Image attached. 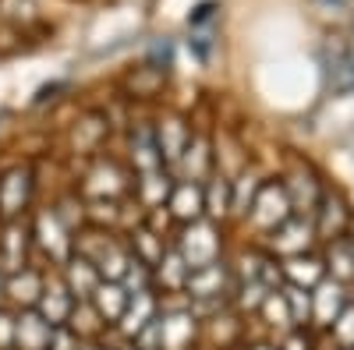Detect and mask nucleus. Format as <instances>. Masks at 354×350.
<instances>
[{
  "label": "nucleus",
  "mask_w": 354,
  "mask_h": 350,
  "mask_svg": "<svg viewBox=\"0 0 354 350\" xmlns=\"http://www.w3.org/2000/svg\"><path fill=\"white\" fill-rule=\"evenodd\" d=\"M160 336L163 350H195L202 336V318L188 308L185 294H160Z\"/></svg>",
  "instance_id": "f257e3e1"
},
{
  "label": "nucleus",
  "mask_w": 354,
  "mask_h": 350,
  "mask_svg": "<svg viewBox=\"0 0 354 350\" xmlns=\"http://www.w3.org/2000/svg\"><path fill=\"white\" fill-rule=\"evenodd\" d=\"M174 248L181 251V258L188 262V269L209 266V262L223 258V226L213 223V220H205V216L195 220V223H185V226H177Z\"/></svg>",
  "instance_id": "f03ea898"
},
{
  "label": "nucleus",
  "mask_w": 354,
  "mask_h": 350,
  "mask_svg": "<svg viewBox=\"0 0 354 350\" xmlns=\"http://www.w3.org/2000/svg\"><path fill=\"white\" fill-rule=\"evenodd\" d=\"M280 184H283V191L290 198V209L298 213V216H312L315 206H319L322 188H326V184H322V177H319V170L308 159H301V156H290L287 159V166L280 173Z\"/></svg>",
  "instance_id": "7ed1b4c3"
},
{
  "label": "nucleus",
  "mask_w": 354,
  "mask_h": 350,
  "mask_svg": "<svg viewBox=\"0 0 354 350\" xmlns=\"http://www.w3.org/2000/svg\"><path fill=\"white\" fill-rule=\"evenodd\" d=\"M312 226H315V237H319V241H333V237H344V233H354L351 198H347L337 184L322 188L319 206H315V213H312Z\"/></svg>",
  "instance_id": "20e7f679"
},
{
  "label": "nucleus",
  "mask_w": 354,
  "mask_h": 350,
  "mask_svg": "<svg viewBox=\"0 0 354 350\" xmlns=\"http://www.w3.org/2000/svg\"><path fill=\"white\" fill-rule=\"evenodd\" d=\"M131 188V177L128 170L110 159V156H96L88 163L85 177H82V198L85 202H96V198H124Z\"/></svg>",
  "instance_id": "39448f33"
},
{
  "label": "nucleus",
  "mask_w": 354,
  "mask_h": 350,
  "mask_svg": "<svg viewBox=\"0 0 354 350\" xmlns=\"http://www.w3.org/2000/svg\"><path fill=\"white\" fill-rule=\"evenodd\" d=\"M287 216H294V209H290V198H287L280 177H266L262 188H259V195H255V202H252L245 223H252V230H259L262 237H266V233L277 230Z\"/></svg>",
  "instance_id": "423d86ee"
},
{
  "label": "nucleus",
  "mask_w": 354,
  "mask_h": 350,
  "mask_svg": "<svg viewBox=\"0 0 354 350\" xmlns=\"http://www.w3.org/2000/svg\"><path fill=\"white\" fill-rule=\"evenodd\" d=\"M28 226H32V244L53 262V266H64V262L71 258V251H75V233L64 230V223L57 220V213H53L50 206L39 209Z\"/></svg>",
  "instance_id": "0eeeda50"
},
{
  "label": "nucleus",
  "mask_w": 354,
  "mask_h": 350,
  "mask_svg": "<svg viewBox=\"0 0 354 350\" xmlns=\"http://www.w3.org/2000/svg\"><path fill=\"white\" fill-rule=\"evenodd\" d=\"M315 226H312V216H287L277 230L266 233V251L273 258H290V255H301V251H312L315 244Z\"/></svg>",
  "instance_id": "6e6552de"
},
{
  "label": "nucleus",
  "mask_w": 354,
  "mask_h": 350,
  "mask_svg": "<svg viewBox=\"0 0 354 350\" xmlns=\"http://www.w3.org/2000/svg\"><path fill=\"white\" fill-rule=\"evenodd\" d=\"M32 188H36V177L28 166H11L0 173V220H18L25 216L28 202H32Z\"/></svg>",
  "instance_id": "1a4fd4ad"
},
{
  "label": "nucleus",
  "mask_w": 354,
  "mask_h": 350,
  "mask_svg": "<svg viewBox=\"0 0 354 350\" xmlns=\"http://www.w3.org/2000/svg\"><path fill=\"white\" fill-rule=\"evenodd\" d=\"M28 248H32V226L25 216L8 220L0 226V273L11 276L21 266H28Z\"/></svg>",
  "instance_id": "9d476101"
},
{
  "label": "nucleus",
  "mask_w": 354,
  "mask_h": 350,
  "mask_svg": "<svg viewBox=\"0 0 354 350\" xmlns=\"http://www.w3.org/2000/svg\"><path fill=\"white\" fill-rule=\"evenodd\" d=\"M213 166H216V159H213V138L205 135V131H192L181 159H177V166H174V177H177V181H195V184H202V181L213 173Z\"/></svg>",
  "instance_id": "9b49d317"
},
{
  "label": "nucleus",
  "mask_w": 354,
  "mask_h": 350,
  "mask_svg": "<svg viewBox=\"0 0 354 350\" xmlns=\"http://www.w3.org/2000/svg\"><path fill=\"white\" fill-rule=\"evenodd\" d=\"M153 135H156V149L163 156V166L174 173L177 159H181L185 145L192 138V124L185 121L181 113H163V117H156V121H153Z\"/></svg>",
  "instance_id": "f8f14e48"
},
{
  "label": "nucleus",
  "mask_w": 354,
  "mask_h": 350,
  "mask_svg": "<svg viewBox=\"0 0 354 350\" xmlns=\"http://www.w3.org/2000/svg\"><path fill=\"white\" fill-rule=\"evenodd\" d=\"M354 298V290L330 280V276H322L315 286H312V326L319 329H330V322L344 311V304Z\"/></svg>",
  "instance_id": "ddd939ff"
},
{
  "label": "nucleus",
  "mask_w": 354,
  "mask_h": 350,
  "mask_svg": "<svg viewBox=\"0 0 354 350\" xmlns=\"http://www.w3.org/2000/svg\"><path fill=\"white\" fill-rule=\"evenodd\" d=\"M128 163H131V173H149V170L163 166V156L156 149V135H153V121L128 124Z\"/></svg>",
  "instance_id": "4468645a"
},
{
  "label": "nucleus",
  "mask_w": 354,
  "mask_h": 350,
  "mask_svg": "<svg viewBox=\"0 0 354 350\" xmlns=\"http://www.w3.org/2000/svg\"><path fill=\"white\" fill-rule=\"evenodd\" d=\"M156 315H160V294H156V290H142V294H131L128 304H124V311H121V318L113 322V333L121 336L124 343H131L135 333H138L145 322H153Z\"/></svg>",
  "instance_id": "2eb2a0df"
},
{
  "label": "nucleus",
  "mask_w": 354,
  "mask_h": 350,
  "mask_svg": "<svg viewBox=\"0 0 354 350\" xmlns=\"http://www.w3.org/2000/svg\"><path fill=\"white\" fill-rule=\"evenodd\" d=\"M174 173L167 166L160 170H149V173H135V206L142 213H153V209H163L167 198L174 191Z\"/></svg>",
  "instance_id": "dca6fc26"
},
{
  "label": "nucleus",
  "mask_w": 354,
  "mask_h": 350,
  "mask_svg": "<svg viewBox=\"0 0 354 350\" xmlns=\"http://www.w3.org/2000/svg\"><path fill=\"white\" fill-rule=\"evenodd\" d=\"M71 308H75V298H71V290L64 286L61 273L46 276V280H43V290H39V301H36V311L46 318L50 326H64L68 315H71Z\"/></svg>",
  "instance_id": "f3484780"
},
{
  "label": "nucleus",
  "mask_w": 354,
  "mask_h": 350,
  "mask_svg": "<svg viewBox=\"0 0 354 350\" xmlns=\"http://www.w3.org/2000/svg\"><path fill=\"white\" fill-rule=\"evenodd\" d=\"M262 181H266V173L259 170V163H245L230 177V220H248V209H252Z\"/></svg>",
  "instance_id": "a211bd4d"
},
{
  "label": "nucleus",
  "mask_w": 354,
  "mask_h": 350,
  "mask_svg": "<svg viewBox=\"0 0 354 350\" xmlns=\"http://www.w3.org/2000/svg\"><path fill=\"white\" fill-rule=\"evenodd\" d=\"M163 209H167V216L177 226L202 220L205 216V209H202V184H195V181H174V191H170Z\"/></svg>",
  "instance_id": "6ab92c4d"
},
{
  "label": "nucleus",
  "mask_w": 354,
  "mask_h": 350,
  "mask_svg": "<svg viewBox=\"0 0 354 350\" xmlns=\"http://www.w3.org/2000/svg\"><path fill=\"white\" fill-rule=\"evenodd\" d=\"M61 280H64V286L71 290V298H75V301H88L103 276H100V269H96L85 255L71 251V258L61 266Z\"/></svg>",
  "instance_id": "aec40b11"
},
{
  "label": "nucleus",
  "mask_w": 354,
  "mask_h": 350,
  "mask_svg": "<svg viewBox=\"0 0 354 350\" xmlns=\"http://www.w3.org/2000/svg\"><path fill=\"white\" fill-rule=\"evenodd\" d=\"M322 266H326V276L354 286V233H344V237L326 241V251H322Z\"/></svg>",
  "instance_id": "412c9836"
},
{
  "label": "nucleus",
  "mask_w": 354,
  "mask_h": 350,
  "mask_svg": "<svg viewBox=\"0 0 354 350\" xmlns=\"http://www.w3.org/2000/svg\"><path fill=\"white\" fill-rule=\"evenodd\" d=\"M50 333H53V326L36 308L15 311V350H46Z\"/></svg>",
  "instance_id": "4be33fe9"
},
{
  "label": "nucleus",
  "mask_w": 354,
  "mask_h": 350,
  "mask_svg": "<svg viewBox=\"0 0 354 350\" xmlns=\"http://www.w3.org/2000/svg\"><path fill=\"white\" fill-rule=\"evenodd\" d=\"M202 209H205V220H213L220 226L230 220V177L216 166L202 181Z\"/></svg>",
  "instance_id": "5701e85b"
},
{
  "label": "nucleus",
  "mask_w": 354,
  "mask_h": 350,
  "mask_svg": "<svg viewBox=\"0 0 354 350\" xmlns=\"http://www.w3.org/2000/svg\"><path fill=\"white\" fill-rule=\"evenodd\" d=\"M188 262L181 258V251L174 248V241L167 244L163 258L153 266V286L163 290V294H185V280H188Z\"/></svg>",
  "instance_id": "b1692460"
},
{
  "label": "nucleus",
  "mask_w": 354,
  "mask_h": 350,
  "mask_svg": "<svg viewBox=\"0 0 354 350\" xmlns=\"http://www.w3.org/2000/svg\"><path fill=\"white\" fill-rule=\"evenodd\" d=\"M280 273H283V283H294V286L312 290L322 276H326V266H322V255H315V251H301V255L280 258Z\"/></svg>",
  "instance_id": "393cba45"
},
{
  "label": "nucleus",
  "mask_w": 354,
  "mask_h": 350,
  "mask_svg": "<svg viewBox=\"0 0 354 350\" xmlns=\"http://www.w3.org/2000/svg\"><path fill=\"white\" fill-rule=\"evenodd\" d=\"M43 273L39 269H32V266H21L18 273H11L8 276V304H15L18 311H25V308H36V301H39V290H43Z\"/></svg>",
  "instance_id": "a878e982"
},
{
  "label": "nucleus",
  "mask_w": 354,
  "mask_h": 350,
  "mask_svg": "<svg viewBox=\"0 0 354 350\" xmlns=\"http://www.w3.org/2000/svg\"><path fill=\"white\" fill-rule=\"evenodd\" d=\"M124 241H128L131 255H135L138 262H145L149 269L163 258V251H167V244H170V241L163 237V233H160V230H153L149 223H135V226H131V233H128Z\"/></svg>",
  "instance_id": "bb28decb"
},
{
  "label": "nucleus",
  "mask_w": 354,
  "mask_h": 350,
  "mask_svg": "<svg viewBox=\"0 0 354 350\" xmlns=\"http://www.w3.org/2000/svg\"><path fill=\"white\" fill-rule=\"evenodd\" d=\"M88 304H93V311L103 318V326H113L117 318H121L124 304H128V294H124V286H121V283H113V280H100V286L93 290Z\"/></svg>",
  "instance_id": "cd10ccee"
},
{
  "label": "nucleus",
  "mask_w": 354,
  "mask_h": 350,
  "mask_svg": "<svg viewBox=\"0 0 354 350\" xmlns=\"http://www.w3.org/2000/svg\"><path fill=\"white\" fill-rule=\"evenodd\" d=\"M128 262H131V248H128V241H124V237H110L106 248L93 258V266L100 269L103 280H113V283H117V280L124 276Z\"/></svg>",
  "instance_id": "c85d7f7f"
},
{
  "label": "nucleus",
  "mask_w": 354,
  "mask_h": 350,
  "mask_svg": "<svg viewBox=\"0 0 354 350\" xmlns=\"http://www.w3.org/2000/svg\"><path fill=\"white\" fill-rule=\"evenodd\" d=\"M259 322L270 329V333H277V336H283V333H290L294 329V322H290V311H287V301H283V294L280 290H270V294L262 298V304H259Z\"/></svg>",
  "instance_id": "c756f323"
},
{
  "label": "nucleus",
  "mask_w": 354,
  "mask_h": 350,
  "mask_svg": "<svg viewBox=\"0 0 354 350\" xmlns=\"http://www.w3.org/2000/svg\"><path fill=\"white\" fill-rule=\"evenodd\" d=\"M106 135H110V117H103V113L85 117V121L75 128V149L85 153V156H88V153H96Z\"/></svg>",
  "instance_id": "7c9ffc66"
},
{
  "label": "nucleus",
  "mask_w": 354,
  "mask_h": 350,
  "mask_svg": "<svg viewBox=\"0 0 354 350\" xmlns=\"http://www.w3.org/2000/svg\"><path fill=\"white\" fill-rule=\"evenodd\" d=\"M280 294H283V301H287V311H290L294 329H308V326H312V290L294 286V283H283Z\"/></svg>",
  "instance_id": "2f4dec72"
},
{
  "label": "nucleus",
  "mask_w": 354,
  "mask_h": 350,
  "mask_svg": "<svg viewBox=\"0 0 354 350\" xmlns=\"http://www.w3.org/2000/svg\"><path fill=\"white\" fill-rule=\"evenodd\" d=\"M68 329H75L82 340H88V336H100L106 326H103V318L93 311V304L88 301H75V308H71V315H68V322H64Z\"/></svg>",
  "instance_id": "473e14b6"
},
{
  "label": "nucleus",
  "mask_w": 354,
  "mask_h": 350,
  "mask_svg": "<svg viewBox=\"0 0 354 350\" xmlns=\"http://www.w3.org/2000/svg\"><path fill=\"white\" fill-rule=\"evenodd\" d=\"M117 283L124 286V294H128V298H131V294H142V290H156V286H153V269L145 266V262H138L135 255H131L124 276L117 280Z\"/></svg>",
  "instance_id": "72a5a7b5"
},
{
  "label": "nucleus",
  "mask_w": 354,
  "mask_h": 350,
  "mask_svg": "<svg viewBox=\"0 0 354 350\" xmlns=\"http://www.w3.org/2000/svg\"><path fill=\"white\" fill-rule=\"evenodd\" d=\"M330 336L340 350H354V298L344 304V311L330 322Z\"/></svg>",
  "instance_id": "f704fd0d"
},
{
  "label": "nucleus",
  "mask_w": 354,
  "mask_h": 350,
  "mask_svg": "<svg viewBox=\"0 0 354 350\" xmlns=\"http://www.w3.org/2000/svg\"><path fill=\"white\" fill-rule=\"evenodd\" d=\"M53 213H57V220H61L64 223V230L68 233H78V226L85 223V198H61V202H57V206H50Z\"/></svg>",
  "instance_id": "c9c22d12"
},
{
  "label": "nucleus",
  "mask_w": 354,
  "mask_h": 350,
  "mask_svg": "<svg viewBox=\"0 0 354 350\" xmlns=\"http://www.w3.org/2000/svg\"><path fill=\"white\" fill-rule=\"evenodd\" d=\"M82 347H85V340L75 329H68V326H53L50 343H46V350H82Z\"/></svg>",
  "instance_id": "e433bc0d"
},
{
  "label": "nucleus",
  "mask_w": 354,
  "mask_h": 350,
  "mask_svg": "<svg viewBox=\"0 0 354 350\" xmlns=\"http://www.w3.org/2000/svg\"><path fill=\"white\" fill-rule=\"evenodd\" d=\"M277 350H315V343H312L308 329H290V333H283V336H280Z\"/></svg>",
  "instance_id": "4c0bfd02"
},
{
  "label": "nucleus",
  "mask_w": 354,
  "mask_h": 350,
  "mask_svg": "<svg viewBox=\"0 0 354 350\" xmlns=\"http://www.w3.org/2000/svg\"><path fill=\"white\" fill-rule=\"evenodd\" d=\"M0 350H15V311L0 308Z\"/></svg>",
  "instance_id": "58836bf2"
},
{
  "label": "nucleus",
  "mask_w": 354,
  "mask_h": 350,
  "mask_svg": "<svg viewBox=\"0 0 354 350\" xmlns=\"http://www.w3.org/2000/svg\"><path fill=\"white\" fill-rule=\"evenodd\" d=\"M241 350H277V343H270V340H252V343H245Z\"/></svg>",
  "instance_id": "ea45409f"
},
{
  "label": "nucleus",
  "mask_w": 354,
  "mask_h": 350,
  "mask_svg": "<svg viewBox=\"0 0 354 350\" xmlns=\"http://www.w3.org/2000/svg\"><path fill=\"white\" fill-rule=\"evenodd\" d=\"M0 308H8V276L0 273Z\"/></svg>",
  "instance_id": "a19ab883"
},
{
  "label": "nucleus",
  "mask_w": 354,
  "mask_h": 350,
  "mask_svg": "<svg viewBox=\"0 0 354 350\" xmlns=\"http://www.w3.org/2000/svg\"><path fill=\"white\" fill-rule=\"evenodd\" d=\"M82 350H110V347H82Z\"/></svg>",
  "instance_id": "79ce46f5"
},
{
  "label": "nucleus",
  "mask_w": 354,
  "mask_h": 350,
  "mask_svg": "<svg viewBox=\"0 0 354 350\" xmlns=\"http://www.w3.org/2000/svg\"><path fill=\"white\" fill-rule=\"evenodd\" d=\"M337 350H340V347H337Z\"/></svg>",
  "instance_id": "37998d69"
}]
</instances>
